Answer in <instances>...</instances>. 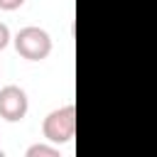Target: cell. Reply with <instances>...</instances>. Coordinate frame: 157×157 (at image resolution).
<instances>
[{
    "label": "cell",
    "instance_id": "277c9868",
    "mask_svg": "<svg viewBox=\"0 0 157 157\" xmlns=\"http://www.w3.org/2000/svg\"><path fill=\"white\" fill-rule=\"evenodd\" d=\"M27 157H59V150L49 145H32L27 147Z\"/></svg>",
    "mask_w": 157,
    "mask_h": 157
},
{
    "label": "cell",
    "instance_id": "5b68a950",
    "mask_svg": "<svg viewBox=\"0 0 157 157\" xmlns=\"http://www.w3.org/2000/svg\"><path fill=\"white\" fill-rule=\"evenodd\" d=\"M22 5H25V0H0V10H7V12H12Z\"/></svg>",
    "mask_w": 157,
    "mask_h": 157
},
{
    "label": "cell",
    "instance_id": "6da1fadb",
    "mask_svg": "<svg viewBox=\"0 0 157 157\" xmlns=\"http://www.w3.org/2000/svg\"><path fill=\"white\" fill-rule=\"evenodd\" d=\"M15 49L27 61H42L52 52V37L42 27H22L15 34Z\"/></svg>",
    "mask_w": 157,
    "mask_h": 157
},
{
    "label": "cell",
    "instance_id": "7a4b0ae2",
    "mask_svg": "<svg viewBox=\"0 0 157 157\" xmlns=\"http://www.w3.org/2000/svg\"><path fill=\"white\" fill-rule=\"evenodd\" d=\"M42 132L54 145L69 142L74 137V132H76V108L69 103V105H61V108L52 110L42 123Z\"/></svg>",
    "mask_w": 157,
    "mask_h": 157
},
{
    "label": "cell",
    "instance_id": "8992f818",
    "mask_svg": "<svg viewBox=\"0 0 157 157\" xmlns=\"http://www.w3.org/2000/svg\"><path fill=\"white\" fill-rule=\"evenodd\" d=\"M10 39H12V37H10V29H7V25H2V22H0V52H2V49L10 44Z\"/></svg>",
    "mask_w": 157,
    "mask_h": 157
},
{
    "label": "cell",
    "instance_id": "3957f363",
    "mask_svg": "<svg viewBox=\"0 0 157 157\" xmlns=\"http://www.w3.org/2000/svg\"><path fill=\"white\" fill-rule=\"evenodd\" d=\"M27 108H29V101H27V93L20 88V86H5L0 88V118L7 120V123H17L27 115Z\"/></svg>",
    "mask_w": 157,
    "mask_h": 157
}]
</instances>
